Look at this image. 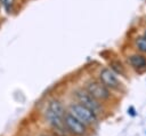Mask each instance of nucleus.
<instances>
[{
  "instance_id": "nucleus-6",
  "label": "nucleus",
  "mask_w": 146,
  "mask_h": 136,
  "mask_svg": "<svg viewBox=\"0 0 146 136\" xmlns=\"http://www.w3.org/2000/svg\"><path fill=\"white\" fill-rule=\"evenodd\" d=\"M99 81L105 85L110 90L111 89H114V90H117L121 88V81L119 80L116 73L114 71H112L110 67H103L100 69L99 71Z\"/></svg>"
},
{
  "instance_id": "nucleus-4",
  "label": "nucleus",
  "mask_w": 146,
  "mask_h": 136,
  "mask_svg": "<svg viewBox=\"0 0 146 136\" xmlns=\"http://www.w3.org/2000/svg\"><path fill=\"white\" fill-rule=\"evenodd\" d=\"M92 97H95L99 102H104L111 98V90L103 85L99 80H90L86 83L84 88Z\"/></svg>"
},
{
  "instance_id": "nucleus-10",
  "label": "nucleus",
  "mask_w": 146,
  "mask_h": 136,
  "mask_svg": "<svg viewBox=\"0 0 146 136\" xmlns=\"http://www.w3.org/2000/svg\"><path fill=\"white\" fill-rule=\"evenodd\" d=\"M1 2H2V5L5 6V8H6L7 10H9V9L11 8V6H13L14 0H1Z\"/></svg>"
},
{
  "instance_id": "nucleus-5",
  "label": "nucleus",
  "mask_w": 146,
  "mask_h": 136,
  "mask_svg": "<svg viewBox=\"0 0 146 136\" xmlns=\"http://www.w3.org/2000/svg\"><path fill=\"white\" fill-rule=\"evenodd\" d=\"M64 123H65L67 131L74 136H86L88 133V126L84 125L82 121H80L78 118H75L68 111L65 114Z\"/></svg>"
},
{
  "instance_id": "nucleus-3",
  "label": "nucleus",
  "mask_w": 146,
  "mask_h": 136,
  "mask_svg": "<svg viewBox=\"0 0 146 136\" xmlns=\"http://www.w3.org/2000/svg\"><path fill=\"white\" fill-rule=\"evenodd\" d=\"M68 112L72 113L75 118H78L80 121H82L87 126H92L97 123V114H95L92 111L81 105L80 103H72L70 105Z\"/></svg>"
},
{
  "instance_id": "nucleus-7",
  "label": "nucleus",
  "mask_w": 146,
  "mask_h": 136,
  "mask_svg": "<svg viewBox=\"0 0 146 136\" xmlns=\"http://www.w3.org/2000/svg\"><path fill=\"white\" fill-rule=\"evenodd\" d=\"M128 63L129 65L137 70V71H140V70H145L146 69V57L143 55V54H132L128 57Z\"/></svg>"
},
{
  "instance_id": "nucleus-2",
  "label": "nucleus",
  "mask_w": 146,
  "mask_h": 136,
  "mask_svg": "<svg viewBox=\"0 0 146 136\" xmlns=\"http://www.w3.org/2000/svg\"><path fill=\"white\" fill-rule=\"evenodd\" d=\"M74 96L76 98V103H80L81 105L86 106L90 111H92L95 114H99L103 111V105L102 102L97 101L95 97H92L86 89H78L74 93Z\"/></svg>"
},
{
  "instance_id": "nucleus-8",
  "label": "nucleus",
  "mask_w": 146,
  "mask_h": 136,
  "mask_svg": "<svg viewBox=\"0 0 146 136\" xmlns=\"http://www.w3.org/2000/svg\"><path fill=\"white\" fill-rule=\"evenodd\" d=\"M135 46H136V48H137L140 53L145 54V53H146V38H145L144 35L137 37L136 40H135Z\"/></svg>"
},
{
  "instance_id": "nucleus-9",
  "label": "nucleus",
  "mask_w": 146,
  "mask_h": 136,
  "mask_svg": "<svg viewBox=\"0 0 146 136\" xmlns=\"http://www.w3.org/2000/svg\"><path fill=\"white\" fill-rule=\"evenodd\" d=\"M111 70L114 71L116 74H121V75H124V73H125L124 67L120 62H112L111 63Z\"/></svg>"
},
{
  "instance_id": "nucleus-11",
  "label": "nucleus",
  "mask_w": 146,
  "mask_h": 136,
  "mask_svg": "<svg viewBox=\"0 0 146 136\" xmlns=\"http://www.w3.org/2000/svg\"><path fill=\"white\" fill-rule=\"evenodd\" d=\"M128 113H129L131 117H135V115H136V110H135V107H133V106H130V107L128 109Z\"/></svg>"
},
{
  "instance_id": "nucleus-1",
  "label": "nucleus",
  "mask_w": 146,
  "mask_h": 136,
  "mask_svg": "<svg viewBox=\"0 0 146 136\" xmlns=\"http://www.w3.org/2000/svg\"><path fill=\"white\" fill-rule=\"evenodd\" d=\"M65 110L62 105V103L57 99H52L46 110V119L48 123L57 131H67L65 123H64V118H65Z\"/></svg>"
},
{
  "instance_id": "nucleus-12",
  "label": "nucleus",
  "mask_w": 146,
  "mask_h": 136,
  "mask_svg": "<svg viewBox=\"0 0 146 136\" xmlns=\"http://www.w3.org/2000/svg\"><path fill=\"white\" fill-rule=\"evenodd\" d=\"M144 37H145V38H146V31H145V33H144Z\"/></svg>"
}]
</instances>
